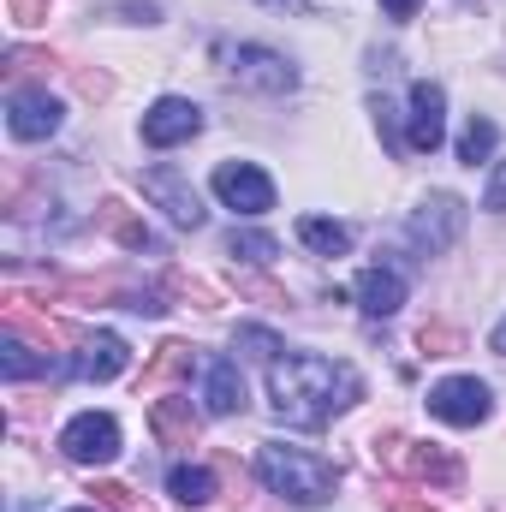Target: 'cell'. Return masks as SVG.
<instances>
[{"label": "cell", "instance_id": "6da1fadb", "mask_svg": "<svg viewBox=\"0 0 506 512\" xmlns=\"http://www.w3.org/2000/svg\"><path fill=\"white\" fill-rule=\"evenodd\" d=\"M358 370L352 364H334V358H274L268 364V399H274V417L298 423V429H316L328 423L334 411L358 405Z\"/></svg>", "mask_w": 506, "mask_h": 512}, {"label": "cell", "instance_id": "7a4b0ae2", "mask_svg": "<svg viewBox=\"0 0 506 512\" xmlns=\"http://www.w3.org/2000/svg\"><path fill=\"white\" fill-rule=\"evenodd\" d=\"M256 477H262L274 495H286L292 507H322V501H334V489H340V471H334L322 453L280 447V441H268V447L256 453Z\"/></svg>", "mask_w": 506, "mask_h": 512}, {"label": "cell", "instance_id": "3957f363", "mask_svg": "<svg viewBox=\"0 0 506 512\" xmlns=\"http://www.w3.org/2000/svg\"><path fill=\"white\" fill-rule=\"evenodd\" d=\"M209 185H215V197H221L233 215H268V209H274V179H268L256 161H221Z\"/></svg>", "mask_w": 506, "mask_h": 512}, {"label": "cell", "instance_id": "277c9868", "mask_svg": "<svg viewBox=\"0 0 506 512\" xmlns=\"http://www.w3.org/2000/svg\"><path fill=\"white\" fill-rule=\"evenodd\" d=\"M60 453L72 465H108V459H120V423L108 411H84L60 429Z\"/></svg>", "mask_w": 506, "mask_h": 512}, {"label": "cell", "instance_id": "5b68a950", "mask_svg": "<svg viewBox=\"0 0 506 512\" xmlns=\"http://www.w3.org/2000/svg\"><path fill=\"white\" fill-rule=\"evenodd\" d=\"M143 197L155 203V209H167V221L173 227H203V197H197V185L179 173V167H149L143 173Z\"/></svg>", "mask_w": 506, "mask_h": 512}, {"label": "cell", "instance_id": "8992f818", "mask_svg": "<svg viewBox=\"0 0 506 512\" xmlns=\"http://www.w3.org/2000/svg\"><path fill=\"white\" fill-rule=\"evenodd\" d=\"M441 137H447V90L429 84V78H417L411 84V114H405V143L417 155H435Z\"/></svg>", "mask_w": 506, "mask_h": 512}, {"label": "cell", "instance_id": "52a82bcc", "mask_svg": "<svg viewBox=\"0 0 506 512\" xmlns=\"http://www.w3.org/2000/svg\"><path fill=\"white\" fill-rule=\"evenodd\" d=\"M227 66H233V78H239L245 90H262V96H286V90L298 84L292 60H286V54H274V48H256V42L233 48V54H227Z\"/></svg>", "mask_w": 506, "mask_h": 512}, {"label": "cell", "instance_id": "ba28073f", "mask_svg": "<svg viewBox=\"0 0 506 512\" xmlns=\"http://www.w3.org/2000/svg\"><path fill=\"white\" fill-rule=\"evenodd\" d=\"M459 233H465V203H459L453 191H435V197L411 215V239H417V251H423V256L447 251Z\"/></svg>", "mask_w": 506, "mask_h": 512}, {"label": "cell", "instance_id": "9c48e42d", "mask_svg": "<svg viewBox=\"0 0 506 512\" xmlns=\"http://www.w3.org/2000/svg\"><path fill=\"white\" fill-rule=\"evenodd\" d=\"M429 417L471 429V423H483V417H489V387L477 382V376H447V382L429 387Z\"/></svg>", "mask_w": 506, "mask_h": 512}, {"label": "cell", "instance_id": "30bf717a", "mask_svg": "<svg viewBox=\"0 0 506 512\" xmlns=\"http://www.w3.org/2000/svg\"><path fill=\"white\" fill-rule=\"evenodd\" d=\"M203 131V108L185 102V96H161L149 114H143V143L149 149H173V143H191Z\"/></svg>", "mask_w": 506, "mask_h": 512}, {"label": "cell", "instance_id": "8fae6325", "mask_svg": "<svg viewBox=\"0 0 506 512\" xmlns=\"http://www.w3.org/2000/svg\"><path fill=\"white\" fill-rule=\"evenodd\" d=\"M6 131H12L18 143L54 137V131H60V102H54L48 90H18V96L6 102Z\"/></svg>", "mask_w": 506, "mask_h": 512}, {"label": "cell", "instance_id": "7c38bea8", "mask_svg": "<svg viewBox=\"0 0 506 512\" xmlns=\"http://www.w3.org/2000/svg\"><path fill=\"white\" fill-rule=\"evenodd\" d=\"M126 364H131V352H126V340H120V334H90L66 370H72V376H84V382H114Z\"/></svg>", "mask_w": 506, "mask_h": 512}, {"label": "cell", "instance_id": "4fadbf2b", "mask_svg": "<svg viewBox=\"0 0 506 512\" xmlns=\"http://www.w3.org/2000/svg\"><path fill=\"white\" fill-rule=\"evenodd\" d=\"M203 411L209 417H239L245 411V376H239L233 358H215L203 370Z\"/></svg>", "mask_w": 506, "mask_h": 512}, {"label": "cell", "instance_id": "5bb4252c", "mask_svg": "<svg viewBox=\"0 0 506 512\" xmlns=\"http://www.w3.org/2000/svg\"><path fill=\"white\" fill-rule=\"evenodd\" d=\"M352 298H358L364 316H393L405 304V280H399V268H364L358 286H352Z\"/></svg>", "mask_w": 506, "mask_h": 512}, {"label": "cell", "instance_id": "9a60e30c", "mask_svg": "<svg viewBox=\"0 0 506 512\" xmlns=\"http://www.w3.org/2000/svg\"><path fill=\"white\" fill-rule=\"evenodd\" d=\"M149 423H155V435H161L167 447H191V435H197V411H191V399H155Z\"/></svg>", "mask_w": 506, "mask_h": 512}, {"label": "cell", "instance_id": "2e32d148", "mask_svg": "<svg viewBox=\"0 0 506 512\" xmlns=\"http://www.w3.org/2000/svg\"><path fill=\"white\" fill-rule=\"evenodd\" d=\"M399 465H405L411 477H423V483H459V459H453V453H441V447H429V441L405 447V453H399Z\"/></svg>", "mask_w": 506, "mask_h": 512}, {"label": "cell", "instance_id": "e0dca14e", "mask_svg": "<svg viewBox=\"0 0 506 512\" xmlns=\"http://www.w3.org/2000/svg\"><path fill=\"white\" fill-rule=\"evenodd\" d=\"M298 239H304L316 256H346V251H352V227L322 221V215H304V221H298Z\"/></svg>", "mask_w": 506, "mask_h": 512}, {"label": "cell", "instance_id": "ac0fdd59", "mask_svg": "<svg viewBox=\"0 0 506 512\" xmlns=\"http://www.w3.org/2000/svg\"><path fill=\"white\" fill-rule=\"evenodd\" d=\"M167 489H173V501H185V507H203V501L215 495V477H209L203 465H173V471H167Z\"/></svg>", "mask_w": 506, "mask_h": 512}, {"label": "cell", "instance_id": "d6986e66", "mask_svg": "<svg viewBox=\"0 0 506 512\" xmlns=\"http://www.w3.org/2000/svg\"><path fill=\"white\" fill-rule=\"evenodd\" d=\"M495 143H501V131H495V120L471 114V126L459 131V161H465V167H477V161H489V155H495Z\"/></svg>", "mask_w": 506, "mask_h": 512}, {"label": "cell", "instance_id": "ffe728a7", "mask_svg": "<svg viewBox=\"0 0 506 512\" xmlns=\"http://www.w3.org/2000/svg\"><path fill=\"white\" fill-rule=\"evenodd\" d=\"M0 364H6V382H24V376H48V370H54V364H48V358H36L24 340H6V358H0Z\"/></svg>", "mask_w": 506, "mask_h": 512}, {"label": "cell", "instance_id": "44dd1931", "mask_svg": "<svg viewBox=\"0 0 506 512\" xmlns=\"http://www.w3.org/2000/svg\"><path fill=\"white\" fill-rule=\"evenodd\" d=\"M227 251L239 256V262H256V268H262V262H274V256H280V245H274L268 233H233V239H227Z\"/></svg>", "mask_w": 506, "mask_h": 512}, {"label": "cell", "instance_id": "7402d4cb", "mask_svg": "<svg viewBox=\"0 0 506 512\" xmlns=\"http://www.w3.org/2000/svg\"><path fill=\"white\" fill-rule=\"evenodd\" d=\"M483 209H495V215H506V161H495V173H489V191H483Z\"/></svg>", "mask_w": 506, "mask_h": 512}, {"label": "cell", "instance_id": "603a6c76", "mask_svg": "<svg viewBox=\"0 0 506 512\" xmlns=\"http://www.w3.org/2000/svg\"><path fill=\"white\" fill-rule=\"evenodd\" d=\"M239 346H251L256 358H274V352H280V340H274L268 328H239Z\"/></svg>", "mask_w": 506, "mask_h": 512}, {"label": "cell", "instance_id": "cb8c5ba5", "mask_svg": "<svg viewBox=\"0 0 506 512\" xmlns=\"http://www.w3.org/2000/svg\"><path fill=\"white\" fill-rule=\"evenodd\" d=\"M42 12H48V0H12V18L18 24H42Z\"/></svg>", "mask_w": 506, "mask_h": 512}, {"label": "cell", "instance_id": "d4e9b609", "mask_svg": "<svg viewBox=\"0 0 506 512\" xmlns=\"http://www.w3.org/2000/svg\"><path fill=\"white\" fill-rule=\"evenodd\" d=\"M381 6H387V18H393V24H405V18H417V6H423V0H381Z\"/></svg>", "mask_w": 506, "mask_h": 512}, {"label": "cell", "instance_id": "484cf974", "mask_svg": "<svg viewBox=\"0 0 506 512\" xmlns=\"http://www.w3.org/2000/svg\"><path fill=\"white\" fill-rule=\"evenodd\" d=\"M495 352H501V358H506V322H501V328H495Z\"/></svg>", "mask_w": 506, "mask_h": 512}, {"label": "cell", "instance_id": "4316f807", "mask_svg": "<svg viewBox=\"0 0 506 512\" xmlns=\"http://www.w3.org/2000/svg\"><path fill=\"white\" fill-rule=\"evenodd\" d=\"M72 512H96V507H72Z\"/></svg>", "mask_w": 506, "mask_h": 512}]
</instances>
